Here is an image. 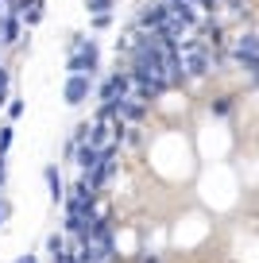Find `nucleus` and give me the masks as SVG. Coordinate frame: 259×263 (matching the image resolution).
<instances>
[{"mask_svg": "<svg viewBox=\"0 0 259 263\" xmlns=\"http://www.w3.org/2000/svg\"><path fill=\"white\" fill-rule=\"evenodd\" d=\"M47 248H50L54 255H66V244H62V236H58V232H54V236H47Z\"/></svg>", "mask_w": 259, "mask_h": 263, "instance_id": "nucleus-9", "label": "nucleus"}, {"mask_svg": "<svg viewBox=\"0 0 259 263\" xmlns=\"http://www.w3.org/2000/svg\"><path fill=\"white\" fill-rule=\"evenodd\" d=\"M101 159H105V155H101V147H93V143H81V147H78V166H81L85 174L97 171Z\"/></svg>", "mask_w": 259, "mask_h": 263, "instance_id": "nucleus-4", "label": "nucleus"}, {"mask_svg": "<svg viewBox=\"0 0 259 263\" xmlns=\"http://www.w3.org/2000/svg\"><path fill=\"white\" fill-rule=\"evenodd\" d=\"M186 50H190V58H186V70H190L194 78H201L205 70H209V58H205V54H201L197 47H186Z\"/></svg>", "mask_w": 259, "mask_h": 263, "instance_id": "nucleus-5", "label": "nucleus"}, {"mask_svg": "<svg viewBox=\"0 0 259 263\" xmlns=\"http://www.w3.org/2000/svg\"><path fill=\"white\" fill-rule=\"evenodd\" d=\"M8 143H12V128H4V132H0V155L8 151Z\"/></svg>", "mask_w": 259, "mask_h": 263, "instance_id": "nucleus-10", "label": "nucleus"}, {"mask_svg": "<svg viewBox=\"0 0 259 263\" xmlns=\"http://www.w3.org/2000/svg\"><path fill=\"white\" fill-rule=\"evenodd\" d=\"M85 8L101 16V12H108V8H113V0H85Z\"/></svg>", "mask_w": 259, "mask_h": 263, "instance_id": "nucleus-8", "label": "nucleus"}, {"mask_svg": "<svg viewBox=\"0 0 259 263\" xmlns=\"http://www.w3.org/2000/svg\"><path fill=\"white\" fill-rule=\"evenodd\" d=\"M89 89H93V74H70L62 97H66V105H81V101L89 97Z\"/></svg>", "mask_w": 259, "mask_h": 263, "instance_id": "nucleus-2", "label": "nucleus"}, {"mask_svg": "<svg viewBox=\"0 0 259 263\" xmlns=\"http://www.w3.org/2000/svg\"><path fill=\"white\" fill-rule=\"evenodd\" d=\"M66 70H70V74H93V70H97V43L78 35V39H73V58L66 62Z\"/></svg>", "mask_w": 259, "mask_h": 263, "instance_id": "nucleus-1", "label": "nucleus"}, {"mask_svg": "<svg viewBox=\"0 0 259 263\" xmlns=\"http://www.w3.org/2000/svg\"><path fill=\"white\" fill-rule=\"evenodd\" d=\"M166 20H170V4H166V0H159V4H147V8L139 12V24H143V27H155V31H159Z\"/></svg>", "mask_w": 259, "mask_h": 263, "instance_id": "nucleus-3", "label": "nucleus"}, {"mask_svg": "<svg viewBox=\"0 0 259 263\" xmlns=\"http://www.w3.org/2000/svg\"><path fill=\"white\" fill-rule=\"evenodd\" d=\"M43 178H47V186H50V197H54V201H62V197H66L62 190H66V186H62V174H58V166H43Z\"/></svg>", "mask_w": 259, "mask_h": 263, "instance_id": "nucleus-6", "label": "nucleus"}, {"mask_svg": "<svg viewBox=\"0 0 259 263\" xmlns=\"http://www.w3.org/2000/svg\"><path fill=\"white\" fill-rule=\"evenodd\" d=\"M108 24H113V16H108V12H101V16L93 20V27H97V31H101V27H108Z\"/></svg>", "mask_w": 259, "mask_h": 263, "instance_id": "nucleus-11", "label": "nucleus"}, {"mask_svg": "<svg viewBox=\"0 0 259 263\" xmlns=\"http://www.w3.org/2000/svg\"><path fill=\"white\" fill-rule=\"evenodd\" d=\"M0 186H4V155H0Z\"/></svg>", "mask_w": 259, "mask_h": 263, "instance_id": "nucleus-14", "label": "nucleus"}, {"mask_svg": "<svg viewBox=\"0 0 259 263\" xmlns=\"http://www.w3.org/2000/svg\"><path fill=\"white\" fill-rule=\"evenodd\" d=\"M4 89H8V74H4V66H0V105H4Z\"/></svg>", "mask_w": 259, "mask_h": 263, "instance_id": "nucleus-12", "label": "nucleus"}, {"mask_svg": "<svg viewBox=\"0 0 259 263\" xmlns=\"http://www.w3.org/2000/svg\"><path fill=\"white\" fill-rule=\"evenodd\" d=\"M16 39H20V20L4 16V20H0V43H16Z\"/></svg>", "mask_w": 259, "mask_h": 263, "instance_id": "nucleus-7", "label": "nucleus"}, {"mask_svg": "<svg viewBox=\"0 0 259 263\" xmlns=\"http://www.w3.org/2000/svg\"><path fill=\"white\" fill-rule=\"evenodd\" d=\"M4 213H8V209H4V201H0V221H4Z\"/></svg>", "mask_w": 259, "mask_h": 263, "instance_id": "nucleus-15", "label": "nucleus"}, {"mask_svg": "<svg viewBox=\"0 0 259 263\" xmlns=\"http://www.w3.org/2000/svg\"><path fill=\"white\" fill-rule=\"evenodd\" d=\"M16 263H39V259H35V255H20Z\"/></svg>", "mask_w": 259, "mask_h": 263, "instance_id": "nucleus-13", "label": "nucleus"}]
</instances>
